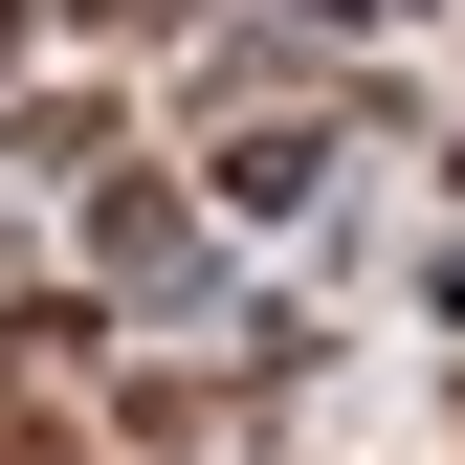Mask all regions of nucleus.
I'll return each instance as SVG.
<instances>
[{"label":"nucleus","mask_w":465,"mask_h":465,"mask_svg":"<svg viewBox=\"0 0 465 465\" xmlns=\"http://www.w3.org/2000/svg\"><path fill=\"white\" fill-rule=\"evenodd\" d=\"M89 23H178V0H89Z\"/></svg>","instance_id":"obj_1"}]
</instances>
